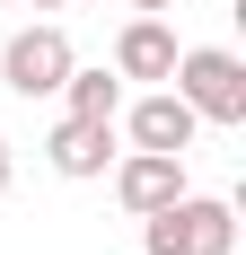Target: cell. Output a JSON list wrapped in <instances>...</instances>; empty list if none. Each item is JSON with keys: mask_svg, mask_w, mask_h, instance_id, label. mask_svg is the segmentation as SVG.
<instances>
[{"mask_svg": "<svg viewBox=\"0 0 246 255\" xmlns=\"http://www.w3.org/2000/svg\"><path fill=\"white\" fill-rule=\"evenodd\" d=\"M141 238H149V255H229L238 247V211L211 203V194H176V203L141 211Z\"/></svg>", "mask_w": 246, "mask_h": 255, "instance_id": "cell-1", "label": "cell"}, {"mask_svg": "<svg viewBox=\"0 0 246 255\" xmlns=\"http://www.w3.org/2000/svg\"><path fill=\"white\" fill-rule=\"evenodd\" d=\"M176 97L194 106L202 124H246V62L220 44H194V53H176Z\"/></svg>", "mask_w": 246, "mask_h": 255, "instance_id": "cell-2", "label": "cell"}, {"mask_svg": "<svg viewBox=\"0 0 246 255\" xmlns=\"http://www.w3.org/2000/svg\"><path fill=\"white\" fill-rule=\"evenodd\" d=\"M71 35L62 26H18L9 44H0V88H18V97H62V79H71Z\"/></svg>", "mask_w": 246, "mask_h": 255, "instance_id": "cell-3", "label": "cell"}, {"mask_svg": "<svg viewBox=\"0 0 246 255\" xmlns=\"http://www.w3.org/2000/svg\"><path fill=\"white\" fill-rule=\"evenodd\" d=\"M44 158H53V176H106V167H115V124H97V115H62L53 141H44Z\"/></svg>", "mask_w": 246, "mask_h": 255, "instance_id": "cell-4", "label": "cell"}, {"mask_svg": "<svg viewBox=\"0 0 246 255\" xmlns=\"http://www.w3.org/2000/svg\"><path fill=\"white\" fill-rule=\"evenodd\" d=\"M115 194H123V211L176 203V194H185V158H176V150H132V158H115Z\"/></svg>", "mask_w": 246, "mask_h": 255, "instance_id": "cell-5", "label": "cell"}, {"mask_svg": "<svg viewBox=\"0 0 246 255\" xmlns=\"http://www.w3.org/2000/svg\"><path fill=\"white\" fill-rule=\"evenodd\" d=\"M194 132H202V115L185 97H176V88H149L141 106H132V150H194Z\"/></svg>", "mask_w": 246, "mask_h": 255, "instance_id": "cell-6", "label": "cell"}, {"mask_svg": "<svg viewBox=\"0 0 246 255\" xmlns=\"http://www.w3.org/2000/svg\"><path fill=\"white\" fill-rule=\"evenodd\" d=\"M176 53H185V44H176L167 18H132V26L115 35V71H123V79H167Z\"/></svg>", "mask_w": 246, "mask_h": 255, "instance_id": "cell-7", "label": "cell"}, {"mask_svg": "<svg viewBox=\"0 0 246 255\" xmlns=\"http://www.w3.org/2000/svg\"><path fill=\"white\" fill-rule=\"evenodd\" d=\"M62 97H71V115H97V124H115V106H123V71H79V62H71Z\"/></svg>", "mask_w": 246, "mask_h": 255, "instance_id": "cell-8", "label": "cell"}, {"mask_svg": "<svg viewBox=\"0 0 246 255\" xmlns=\"http://www.w3.org/2000/svg\"><path fill=\"white\" fill-rule=\"evenodd\" d=\"M132 9H141V18H167V9H185V0H132Z\"/></svg>", "mask_w": 246, "mask_h": 255, "instance_id": "cell-9", "label": "cell"}, {"mask_svg": "<svg viewBox=\"0 0 246 255\" xmlns=\"http://www.w3.org/2000/svg\"><path fill=\"white\" fill-rule=\"evenodd\" d=\"M0 194H9V141H0Z\"/></svg>", "mask_w": 246, "mask_h": 255, "instance_id": "cell-10", "label": "cell"}, {"mask_svg": "<svg viewBox=\"0 0 246 255\" xmlns=\"http://www.w3.org/2000/svg\"><path fill=\"white\" fill-rule=\"evenodd\" d=\"M26 9H62V0H26Z\"/></svg>", "mask_w": 246, "mask_h": 255, "instance_id": "cell-11", "label": "cell"}]
</instances>
